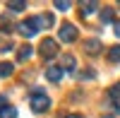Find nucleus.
<instances>
[{"instance_id":"9","label":"nucleus","mask_w":120,"mask_h":118,"mask_svg":"<svg viewBox=\"0 0 120 118\" xmlns=\"http://www.w3.org/2000/svg\"><path fill=\"white\" fill-rule=\"evenodd\" d=\"M24 10H26V3H22V0L7 3V12H12V15H17V12H24Z\"/></svg>"},{"instance_id":"18","label":"nucleus","mask_w":120,"mask_h":118,"mask_svg":"<svg viewBox=\"0 0 120 118\" xmlns=\"http://www.w3.org/2000/svg\"><path fill=\"white\" fill-rule=\"evenodd\" d=\"M70 5H72V3H67V0H65V3H63V0H58V3H55L58 10H70Z\"/></svg>"},{"instance_id":"5","label":"nucleus","mask_w":120,"mask_h":118,"mask_svg":"<svg viewBox=\"0 0 120 118\" xmlns=\"http://www.w3.org/2000/svg\"><path fill=\"white\" fill-rule=\"evenodd\" d=\"M84 51L89 55H98V53L103 51V43L98 41V39H86V41H84Z\"/></svg>"},{"instance_id":"23","label":"nucleus","mask_w":120,"mask_h":118,"mask_svg":"<svg viewBox=\"0 0 120 118\" xmlns=\"http://www.w3.org/2000/svg\"><path fill=\"white\" fill-rule=\"evenodd\" d=\"M103 118H113V116H103Z\"/></svg>"},{"instance_id":"11","label":"nucleus","mask_w":120,"mask_h":118,"mask_svg":"<svg viewBox=\"0 0 120 118\" xmlns=\"http://www.w3.org/2000/svg\"><path fill=\"white\" fill-rule=\"evenodd\" d=\"M98 10V5L96 3H82V17H89V15H94Z\"/></svg>"},{"instance_id":"16","label":"nucleus","mask_w":120,"mask_h":118,"mask_svg":"<svg viewBox=\"0 0 120 118\" xmlns=\"http://www.w3.org/2000/svg\"><path fill=\"white\" fill-rule=\"evenodd\" d=\"M108 60H111V63H120V46L108 48Z\"/></svg>"},{"instance_id":"2","label":"nucleus","mask_w":120,"mask_h":118,"mask_svg":"<svg viewBox=\"0 0 120 118\" xmlns=\"http://www.w3.org/2000/svg\"><path fill=\"white\" fill-rule=\"evenodd\" d=\"M17 31L22 34V36H26V39L36 36L38 31H41V24H38V17H29V19H24V22H19Z\"/></svg>"},{"instance_id":"10","label":"nucleus","mask_w":120,"mask_h":118,"mask_svg":"<svg viewBox=\"0 0 120 118\" xmlns=\"http://www.w3.org/2000/svg\"><path fill=\"white\" fill-rule=\"evenodd\" d=\"M113 17H115L113 7H103V10H101V22H103V24H115Z\"/></svg>"},{"instance_id":"4","label":"nucleus","mask_w":120,"mask_h":118,"mask_svg":"<svg viewBox=\"0 0 120 118\" xmlns=\"http://www.w3.org/2000/svg\"><path fill=\"white\" fill-rule=\"evenodd\" d=\"M58 36H60V41L72 43V41H77V27H75V24H70V22L60 24V31H58Z\"/></svg>"},{"instance_id":"8","label":"nucleus","mask_w":120,"mask_h":118,"mask_svg":"<svg viewBox=\"0 0 120 118\" xmlns=\"http://www.w3.org/2000/svg\"><path fill=\"white\" fill-rule=\"evenodd\" d=\"M75 67H77V60H75V55H63V70L65 72H75Z\"/></svg>"},{"instance_id":"1","label":"nucleus","mask_w":120,"mask_h":118,"mask_svg":"<svg viewBox=\"0 0 120 118\" xmlns=\"http://www.w3.org/2000/svg\"><path fill=\"white\" fill-rule=\"evenodd\" d=\"M29 104H31V109L36 113H43L48 106H51V99L46 96V92L41 89V87H34V89L29 92Z\"/></svg>"},{"instance_id":"6","label":"nucleus","mask_w":120,"mask_h":118,"mask_svg":"<svg viewBox=\"0 0 120 118\" xmlns=\"http://www.w3.org/2000/svg\"><path fill=\"white\" fill-rule=\"evenodd\" d=\"M63 72H65L63 67H58V65H48V67H46V80H51V82L55 84V82L63 80Z\"/></svg>"},{"instance_id":"3","label":"nucleus","mask_w":120,"mask_h":118,"mask_svg":"<svg viewBox=\"0 0 120 118\" xmlns=\"http://www.w3.org/2000/svg\"><path fill=\"white\" fill-rule=\"evenodd\" d=\"M38 51H41V55L46 58V60H53V58L58 55V41L46 36L43 41H41V46H38Z\"/></svg>"},{"instance_id":"12","label":"nucleus","mask_w":120,"mask_h":118,"mask_svg":"<svg viewBox=\"0 0 120 118\" xmlns=\"http://www.w3.org/2000/svg\"><path fill=\"white\" fill-rule=\"evenodd\" d=\"M0 31H3V34H12V22L7 19V15L0 17Z\"/></svg>"},{"instance_id":"7","label":"nucleus","mask_w":120,"mask_h":118,"mask_svg":"<svg viewBox=\"0 0 120 118\" xmlns=\"http://www.w3.org/2000/svg\"><path fill=\"white\" fill-rule=\"evenodd\" d=\"M31 55H34V48L29 46V43H24L22 48H19V53H17V60H19V63H24V60H29Z\"/></svg>"},{"instance_id":"19","label":"nucleus","mask_w":120,"mask_h":118,"mask_svg":"<svg viewBox=\"0 0 120 118\" xmlns=\"http://www.w3.org/2000/svg\"><path fill=\"white\" fill-rule=\"evenodd\" d=\"M7 106V94H0V111Z\"/></svg>"},{"instance_id":"13","label":"nucleus","mask_w":120,"mask_h":118,"mask_svg":"<svg viewBox=\"0 0 120 118\" xmlns=\"http://www.w3.org/2000/svg\"><path fill=\"white\" fill-rule=\"evenodd\" d=\"M38 24H41V29H43V27H46V29L53 27V15H51V12H43L41 17H38Z\"/></svg>"},{"instance_id":"17","label":"nucleus","mask_w":120,"mask_h":118,"mask_svg":"<svg viewBox=\"0 0 120 118\" xmlns=\"http://www.w3.org/2000/svg\"><path fill=\"white\" fill-rule=\"evenodd\" d=\"M0 118H17V109L15 106H5V109L0 111Z\"/></svg>"},{"instance_id":"20","label":"nucleus","mask_w":120,"mask_h":118,"mask_svg":"<svg viewBox=\"0 0 120 118\" xmlns=\"http://www.w3.org/2000/svg\"><path fill=\"white\" fill-rule=\"evenodd\" d=\"M12 48H15V43H12V41H7V43L3 46V53H7V51H12Z\"/></svg>"},{"instance_id":"14","label":"nucleus","mask_w":120,"mask_h":118,"mask_svg":"<svg viewBox=\"0 0 120 118\" xmlns=\"http://www.w3.org/2000/svg\"><path fill=\"white\" fill-rule=\"evenodd\" d=\"M77 80H96V70H91V67H86V70L77 72Z\"/></svg>"},{"instance_id":"21","label":"nucleus","mask_w":120,"mask_h":118,"mask_svg":"<svg viewBox=\"0 0 120 118\" xmlns=\"http://www.w3.org/2000/svg\"><path fill=\"white\" fill-rule=\"evenodd\" d=\"M113 29H115V36H118V39H120V19H118V22H115V24H113Z\"/></svg>"},{"instance_id":"22","label":"nucleus","mask_w":120,"mask_h":118,"mask_svg":"<svg viewBox=\"0 0 120 118\" xmlns=\"http://www.w3.org/2000/svg\"><path fill=\"white\" fill-rule=\"evenodd\" d=\"M65 118H84V116H82V113H67Z\"/></svg>"},{"instance_id":"15","label":"nucleus","mask_w":120,"mask_h":118,"mask_svg":"<svg viewBox=\"0 0 120 118\" xmlns=\"http://www.w3.org/2000/svg\"><path fill=\"white\" fill-rule=\"evenodd\" d=\"M15 72V65L12 63H0V77H10Z\"/></svg>"}]
</instances>
